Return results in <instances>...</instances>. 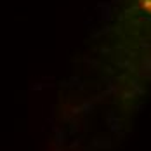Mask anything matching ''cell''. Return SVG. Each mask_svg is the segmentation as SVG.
Listing matches in <instances>:
<instances>
[{
    "mask_svg": "<svg viewBox=\"0 0 151 151\" xmlns=\"http://www.w3.org/2000/svg\"><path fill=\"white\" fill-rule=\"evenodd\" d=\"M137 5L144 11V12H148L151 16V0H137Z\"/></svg>",
    "mask_w": 151,
    "mask_h": 151,
    "instance_id": "cell-1",
    "label": "cell"
}]
</instances>
